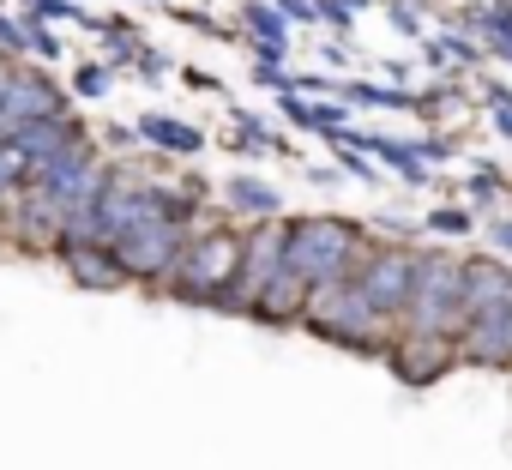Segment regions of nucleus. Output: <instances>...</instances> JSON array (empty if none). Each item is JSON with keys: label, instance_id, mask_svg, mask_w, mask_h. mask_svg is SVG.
<instances>
[{"label": "nucleus", "instance_id": "f257e3e1", "mask_svg": "<svg viewBox=\"0 0 512 470\" xmlns=\"http://www.w3.org/2000/svg\"><path fill=\"white\" fill-rule=\"evenodd\" d=\"M398 320L410 326V338L458 344L464 338V260H452V254H416L410 302H404Z\"/></svg>", "mask_w": 512, "mask_h": 470}, {"label": "nucleus", "instance_id": "f03ea898", "mask_svg": "<svg viewBox=\"0 0 512 470\" xmlns=\"http://www.w3.org/2000/svg\"><path fill=\"white\" fill-rule=\"evenodd\" d=\"M290 272L308 284V290H332V284H350L368 260V242L356 223H338V217H296L290 223Z\"/></svg>", "mask_w": 512, "mask_h": 470}, {"label": "nucleus", "instance_id": "7ed1b4c3", "mask_svg": "<svg viewBox=\"0 0 512 470\" xmlns=\"http://www.w3.org/2000/svg\"><path fill=\"white\" fill-rule=\"evenodd\" d=\"M235 272H241V235L211 223V229L187 235V254H181L169 290L193 296V302H229L235 296Z\"/></svg>", "mask_w": 512, "mask_h": 470}, {"label": "nucleus", "instance_id": "20e7f679", "mask_svg": "<svg viewBox=\"0 0 512 470\" xmlns=\"http://www.w3.org/2000/svg\"><path fill=\"white\" fill-rule=\"evenodd\" d=\"M109 254H115L121 278L169 284L175 266H181V254H187V229H181V217H151V223H139L133 235H121Z\"/></svg>", "mask_w": 512, "mask_h": 470}, {"label": "nucleus", "instance_id": "39448f33", "mask_svg": "<svg viewBox=\"0 0 512 470\" xmlns=\"http://www.w3.org/2000/svg\"><path fill=\"white\" fill-rule=\"evenodd\" d=\"M302 320L326 338H350V344H380L386 338V320L368 308V296L356 284H332V290H308V308Z\"/></svg>", "mask_w": 512, "mask_h": 470}, {"label": "nucleus", "instance_id": "423d86ee", "mask_svg": "<svg viewBox=\"0 0 512 470\" xmlns=\"http://www.w3.org/2000/svg\"><path fill=\"white\" fill-rule=\"evenodd\" d=\"M284 254H290V223H253L241 235V272H235V296L229 308H260V296L272 290V278L284 272Z\"/></svg>", "mask_w": 512, "mask_h": 470}, {"label": "nucleus", "instance_id": "0eeeda50", "mask_svg": "<svg viewBox=\"0 0 512 470\" xmlns=\"http://www.w3.org/2000/svg\"><path fill=\"white\" fill-rule=\"evenodd\" d=\"M410 272H416V254H404V248H368V260H362V272L350 284L368 296V308L380 320H398L404 302H410Z\"/></svg>", "mask_w": 512, "mask_h": 470}, {"label": "nucleus", "instance_id": "6e6552de", "mask_svg": "<svg viewBox=\"0 0 512 470\" xmlns=\"http://www.w3.org/2000/svg\"><path fill=\"white\" fill-rule=\"evenodd\" d=\"M49 115H67L55 85L37 79V73H13L7 67V79H0V139H13V133H25L31 121H49Z\"/></svg>", "mask_w": 512, "mask_h": 470}, {"label": "nucleus", "instance_id": "1a4fd4ad", "mask_svg": "<svg viewBox=\"0 0 512 470\" xmlns=\"http://www.w3.org/2000/svg\"><path fill=\"white\" fill-rule=\"evenodd\" d=\"M79 139H85V133H79V121H73V115H49V121H31L25 133H13V145L25 151V169H31V175H37V169H49V163H55L67 145H79Z\"/></svg>", "mask_w": 512, "mask_h": 470}, {"label": "nucleus", "instance_id": "9d476101", "mask_svg": "<svg viewBox=\"0 0 512 470\" xmlns=\"http://www.w3.org/2000/svg\"><path fill=\"white\" fill-rule=\"evenodd\" d=\"M506 302H512V272H500L494 260L464 266V326L482 320V314H500Z\"/></svg>", "mask_w": 512, "mask_h": 470}, {"label": "nucleus", "instance_id": "9b49d317", "mask_svg": "<svg viewBox=\"0 0 512 470\" xmlns=\"http://www.w3.org/2000/svg\"><path fill=\"white\" fill-rule=\"evenodd\" d=\"M458 350H464L470 362H512V302H506L500 314L470 320L464 338H458Z\"/></svg>", "mask_w": 512, "mask_h": 470}, {"label": "nucleus", "instance_id": "f8f14e48", "mask_svg": "<svg viewBox=\"0 0 512 470\" xmlns=\"http://www.w3.org/2000/svg\"><path fill=\"white\" fill-rule=\"evenodd\" d=\"M446 350H452V344H428V338H410V344H398V350H392V368H398L404 380H434V374L452 362Z\"/></svg>", "mask_w": 512, "mask_h": 470}, {"label": "nucleus", "instance_id": "ddd939ff", "mask_svg": "<svg viewBox=\"0 0 512 470\" xmlns=\"http://www.w3.org/2000/svg\"><path fill=\"white\" fill-rule=\"evenodd\" d=\"M61 260L73 266L79 284H121V266L109 248H61Z\"/></svg>", "mask_w": 512, "mask_h": 470}, {"label": "nucleus", "instance_id": "4468645a", "mask_svg": "<svg viewBox=\"0 0 512 470\" xmlns=\"http://www.w3.org/2000/svg\"><path fill=\"white\" fill-rule=\"evenodd\" d=\"M229 199H235L247 217H266V223H272V211H278V193H272V187H260V181H235V187H229Z\"/></svg>", "mask_w": 512, "mask_h": 470}, {"label": "nucleus", "instance_id": "2eb2a0df", "mask_svg": "<svg viewBox=\"0 0 512 470\" xmlns=\"http://www.w3.org/2000/svg\"><path fill=\"white\" fill-rule=\"evenodd\" d=\"M25 181H31V169H25V151H19L13 139H0V199H13Z\"/></svg>", "mask_w": 512, "mask_h": 470}, {"label": "nucleus", "instance_id": "dca6fc26", "mask_svg": "<svg viewBox=\"0 0 512 470\" xmlns=\"http://www.w3.org/2000/svg\"><path fill=\"white\" fill-rule=\"evenodd\" d=\"M145 139H157L169 151H199V133L193 127H175V121H145Z\"/></svg>", "mask_w": 512, "mask_h": 470}, {"label": "nucleus", "instance_id": "f3484780", "mask_svg": "<svg viewBox=\"0 0 512 470\" xmlns=\"http://www.w3.org/2000/svg\"><path fill=\"white\" fill-rule=\"evenodd\" d=\"M247 19H253V31H260V37H266V43H278V37H284V19H278V13H272V7H253V13H247Z\"/></svg>", "mask_w": 512, "mask_h": 470}]
</instances>
